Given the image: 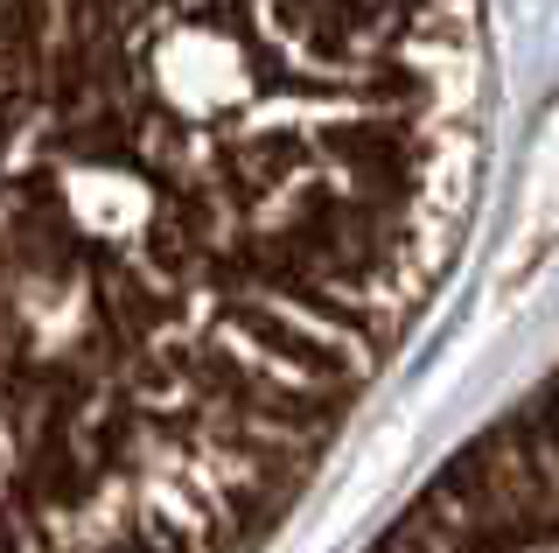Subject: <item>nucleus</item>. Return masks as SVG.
I'll return each mask as SVG.
<instances>
[{
  "mask_svg": "<svg viewBox=\"0 0 559 553\" xmlns=\"http://www.w3.org/2000/svg\"><path fill=\"white\" fill-rule=\"evenodd\" d=\"M483 0H0V553H266L462 259Z\"/></svg>",
  "mask_w": 559,
  "mask_h": 553,
  "instance_id": "nucleus-1",
  "label": "nucleus"
},
{
  "mask_svg": "<svg viewBox=\"0 0 559 553\" xmlns=\"http://www.w3.org/2000/svg\"><path fill=\"white\" fill-rule=\"evenodd\" d=\"M364 553H559V365L454 448Z\"/></svg>",
  "mask_w": 559,
  "mask_h": 553,
  "instance_id": "nucleus-2",
  "label": "nucleus"
}]
</instances>
